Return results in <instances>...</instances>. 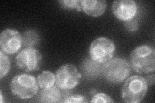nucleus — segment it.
Returning a JSON list of instances; mask_svg holds the SVG:
<instances>
[{"mask_svg": "<svg viewBox=\"0 0 155 103\" xmlns=\"http://www.w3.org/2000/svg\"><path fill=\"white\" fill-rule=\"evenodd\" d=\"M130 65L138 73H149L155 69V51L153 47L143 45L135 48L130 54Z\"/></svg>", "mask_w": 155, "mask_h": 103, "instance_id": "nucleus-1", "label": "nucleus"}, {"mask_svg": "<svg viewBox=\"0 0 155 103\" xmlns=\"http://www.w3.org/2000/svg\"><path fill=\"white\" fill-rule=\"evenodd\" d=\"M148 85L144 77L133 76L129 77L123 85L122 99L125 102H140L146 95Z\"/></svg>", "mask_w": 155, "mask_h": 103, "instance_id": "nucleus-2", "label": "nucleus"}, {"mask_svg": "<svg viewBox=\"0 0 155 103\" xmlns=\"http://www.w3.org/2000/svg\"><path fill=\"white\" fill-rule=\"evenodd\" d=\"M38 86L35 77L24 73L14 77L10 86L14 95L21 99H29L37 94Z\"/></svg>", "mask_w": 155, "mask_h": 103, "instance_id": "nucleus-3", "label": "nucleus"}, {"mask_svg": "<svg viewBox=\"0 0 155 103\" xmlns=\"http://www.w3.org/2000/svg\"><path fill=\"white\" fill-rule=\"evenodd\" d=\"M130 65L123 58H114L106 62L103 67V74L108 82L118 84L129 76Z\"/></svg>", "mask_w": 155, "mask_h": 103, "instance_id": "nucleus-4", "label": "nucleus"}, {"mask_svg": "<svg viewBox=\"0 0 155 103\" xmlns=\"http://www.w3.org/2000/svg\"><path fill=\"white\" fill-rule=\"evenodd\" d=\"M115 50L116 47L113 41L107 37H100L91 44L89 54L92 60L102 64L113 58Z\"/></svg>", "mask_w": 155, "mask_h": 103, "instance_id": "nucleus-5", "label": "nucleus"}, {"mask_svg": "<svg viewBox=\"0 0 155 103\" xmlns=\"http://www.w3.org/2000/svg\"><path fill=\"white\" fill-rule=\"evenodd\" d=\"M56 83L64 90H69L79 84L81 76L73 65L61 66L56 72Z\"/></svg>", "mask_w": 155, "mask_h": 103, "instance_id": "nucleus-6", "label": "nucleus"}, {"mask_svg": "<svg viewBox=\"0 0 155 103\" xmlns=\"http://www.w3.org/2000/svg\"><path fill=\"white\" fill-rule=\"evenodd\" d=\"M42 55L35 48H25L16 56L17 66L25 72L40 69Z\"/></svg>", "mask_w": 155, "mask_h": 103, "instance_id": "nucleus-7", "label": "nucleus"}, {"mask_svg": "<svg viewBox=\"0 0 155 103\" xmlns=\"http://www.w3.org/2000/svg\"><path fill=\"white\" fill-rule=\"evenodd\" d=\"M23 45V36L18 31L12 28L4 30L0 35L1 50L7 54L17 53Z\"/></svg>", "mask_w": 155, "mask_h": 103, "instance_id": "nucleus-8", "label": "nucleus"}, {"mask_svg": "<svg viewBox=\"0 0 155 103\" xmlns=\"http://www.w3.org/2000/svg\"><path fill=\"white\" fill-rule=\"evenodd\" d=\"M137 12V3L133 0H118L113 3V12L120 20L127 21L133 19Z\"/></svg>", "mask_w": 155, "mask_h": 103, "instance_id": "nucleus-9", "label": "nucleus"}, {"mask_svg": "<svg viewBox=\"0 0 155 103\" xmlns=\"http://www.w3.org/2000/svg\"><path fill=\"white\" fill-rule=\"evenodd\" d=\"M67 91L62 90L57 85L43 89L40 95V101L41 102H64L65 99L69 96V94H67Z\"/></svg>", "mask_w": 155, "mask_h": 103, "instance_id": "nucleus-10", "label": "nucleus"}, {"mask_svg": "<svg viewBox=\"0 0 155 103\" xmlns=\"http://www.w3.org/2000/svg\"><path fill=\"white\" fill-rule=\"evenodd\" d=\"M107 3L105 1L83 0L81 1V8L87 15L92 17H100L105 11Z\"/></svg>", "mask_w": 155, "mask_h": 103, "instance_id": "nucleus-11", "label": "nucleus"}, {"mask_svg": "<svg viewBox=\"0 0 155 103\" xmlns=\"http://www.w3.org/2000/svg\"><path fill=\"white\" fill-rule=\"evenodd\" d=\"M37 82L42 89H47L55 85L56 76L50 71H43L38 76Z\"/></svg>", "mask_w": 155, "mask_h": 103, "instance_id": "nucleus-12", "label": "nucleus"}, {"mask_svg": "<svg viewBox=\"0 0 155 103\" xmlns=\"http://www.w3.org/2000/svg\"><path fill=\"white\" fill-rule=\"evenodd\" d=\"M39 36L36 31L30 30L26 31L23 36V45L27 48H33L38 42Z\"/></svg>", "mask_w": 155, "mask_h": 103, "instance_id": "nucleus-13", "label": "nucleus"}, {"mask_svg": "<svg viewBox=\"0 0 155 103\" xmlns=\"http://www.w3.org/2000/svg\"><path fill=\"white\" fill-rule=\"evenodd\" d=\"M0 78L7 76L10 70V61L5 53L1 50L0 52Z\"/></svg>", "mask_w": 155, "mask_h": 103, "instance_id": "nucleus-14", "label": "nucleus"}, {"mask_svg": "<svg viewBox=\"0 0 155 103\" xmlns=\"http://www.w3.org/2000/svg\"><path fill=\"white\" fill-rule=\"evenodd\" d=\"M59 3L62 8L65 9H76L78 11H81V1L79 0H64L59 1Z\"/></svg>", "mask_w": 155, "mask_h": 103, "instance_id": "nucleus-15", "label": "nucleus"}, {"mask_svg": "<svg viewBox=\"0 0 155 103\" xmlns=\"http://www.w3.org/2000/svg\"><path fill=\"white\" fill-rule=\"evenodd\" d=\"M114 101L109 95H107L104 93H98L94 95L91 101V102L93 103H107L113 102Z\"/></svg>", "mask_w": 155, "mask_h": 103, "instance_id": "nucleus-16", "label": "nucleus"}, {"mask_svg": "<svg viewBox=\"0 0 155 103\" xmlns=\"http://www.w3.org/2000/svg\"><path fill=\"white\" fill-rule=\"evenodd\" d=\"M88 102V100L84 96L80 95H74L68 96L64 101V102L69 103H85Z\"/></svg>", "mask_w": 155, "mask_h": 103, "instance_id": "nucleus-17", "label": "nucleus"}, {"mask_svg": "<svg viewBox=\"0 0 155 103\" xmlns=\"http://www.w3.org/2000/svg\"><path fill=\"white\" fill-rule=\"evenodd\" d=\"M125 27L127 28V30L134 32L137 31V29L138 28L137 21L136 20H132V19L125 21Z\"/></svg>", "mask_w": 155, "mask_h": 103, "instance_id": "nucleus-18", "label": "nucleus"}, {"mask_svg": "<svg viewBox=\"0 0 155 103\" xmlns=\"http://www.w3.org/2000/svg\"><path fill=\"white\" fill-rule=\"evenodd\" d=\"M147 77V79H145V80H146V81L147 82V85H153L154 83V74H152L151 76H149Z\"/></svg>", "mask_w": 155, "mask_h": 103, "instance_id": "nucleus-19", "label": "nucleus"}, {"mask_svg": "<svg viewBox=\"0 0 155 103\" xmlns=\"http://www.w3.org/2000/svg\"><path fill=\"white\" fill-rule=\"evenodd\" d=\"M0 95H1V102H3V96H2V92H1V94H0Z\"/></svg>", "mask_w": 155, "mask_h": 103, "instance_id": "nucleus-20", "label": "nucleus"}]
</instances>
